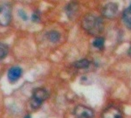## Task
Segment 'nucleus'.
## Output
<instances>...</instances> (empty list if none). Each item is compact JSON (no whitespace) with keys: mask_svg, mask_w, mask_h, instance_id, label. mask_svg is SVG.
Returning <instances> with one entry per match:
<instances>
[{"mask_svg":"<svg viewBox=\"0 0 131 118\" xmlns=\"http://www.w3.org/2000/svg\"><path fill=\"white\" fill-rule=\"evenodd\" d=\"M18 15L20 16V18H22L23 20H27L26 13L25 12V10H18Z\"/></svg>","mask_w":131,"mask_h":118,"instance_id":"nucleus-15","label":"nucleus"},{"mask_svg":"<svg viewBox=\"0 0 131 118\" xmlns=\"http://www.w3.org/2000/svg\"><path fill=\"white\" fill-rule=\"evenodd\" d=\"M78 9H79V5L77 3H70L67 5L66 7V13H67V17H68L70 19L75 18V16L77 15Z\"/></svg>","mask_w":131,"mask_h":118,"instance_id":"nucleus-8","label":"nucleus"},{"mask_svg":"<svg viewBox=\"0 0 131 118\" xmlns=\"http://www.w3.org/2000/svg\"><path fill=\"white\" fill-rule=\"evenodd\" d=\"M12 20V9L9 5H0V26H6Z\"/></svg>","mask_w":131,"mask_h":118,"instance_id":"nucleus-3","label":"nucleus"},{"mask_svg":"<svg viewBox=\"0 0 131 118\" xmlns=\"http://www.w3.org/2000/svg\"><path fill=\"white\" fill-rule=\"evenodd\" d=\"M31 20L34 21V22H39L40 20V16H39V12H35L31 16Z\"/></svg>","mask_w":131,"mask_h":118,"instance_id":"nucleus-14","label":"nucleus"},{"mask_svg":"<svg viewBox=\"0 0 131 118\" xmlns=\"http://www.w3.org/2000/svg\"><path fill=\"white\" fill-rule=\"evenodd\" d=\"M128 54H129V55L131 56V46H130V47H129V49H128Z\"/></svg>","mask_w":131,"mask_h":118,"instance_id":"nucleus-16","label":"nucleus"},{"mask_svg":"<svg viewBox=\"0 0 131 118\" xmlns=\"http://www.w3.org/2000/svg\"><path fill=\"white\" fill-rule=\"evenodd\" d=\"M81 25L84 30L94 36H97L100 34L104 28L102 19L95 15H92V14H88L84 17Z\"/></svg>","mask_w":131,"mask_h":118,"instance_id":"nucleus-1","label":"nucleus"},{"mask_svg":"<svg viewBox=\"0 0 131 118\" xmlns=\"http://www.w3.org/2000/svg\"><path fill=\"white\" fill-rule=\"evenodd\" d=\"M104 42L105 40L102 37H96L93 41V46L98 49H102L104 46Z\"/></svg>","mask_w":131,"mask_h":118,"instance_id":"nucleus-12","label":"nucleus"},{"mask_svg":"<svg viewBox=\"0 0 131 118\" xmlns=\"http://www.w3.org/2000/svg\"><path fill=\"white\" fill-rule=\"evenodd\" d=\"M8 54V46L5 44L0 43V60L5 59Z\"/></svg>","mask_w":131,"mask_h":118,"instance_id":"nucleus-13","label":"nucleus"},{"mask_svg":"<svg viewBox=\"0 0 131 118\" xmlns=\"http://www.w3.org/2000/svg\"><path fill=\"white\" fill-rule=\"evenodd\" d=\"M90 64H91V62L88 60H86V59H82V60L75 61L73 64V66L79 69H85V68H88V67L90 66Z\"/></svg>","mask_w":131,"mask_h":118,"instance_id":"nucleus-10","label":"nucleus"},{"mask_svg":"<svg viewBox=\"0 0 131 118\" xmlns=\"http://www.w3.org/2000/svg\"><path fill=\"white\" fill-rule=\"evenodd\" d=\"M23 70L20 67H12L8 71V79L10 82H15L21 77Z\"/></svg>","mask_w":131,"mask_h":118,"instance_id":"nucleus-7","label":"nucleus"},{"mask_svg":"<svg viewBox=\"0 0 131 118\" xmlns=\"http://www.w3.org/2000/svg\"><path fill=\"white\" fill-rule=\"evenodd\" d=\"M49 97V94H48L47 90L45 88H35L32 92V97L31 100V106L32 109H37L41 106V104L47 100Z\"/></svg>","mask_w":131,"mask_h":118,"instance_id":"nucleus-2","label":"nucleus"},{"mask_svg":"<svg viewBox=\"0 0 131 118\" xmlns=\"http://www.w3.org/2000/svg\"><path fill=\"white\" fill-rule=\"evenodd\" d=\"M25 118H31V115H25Z\"/></svg>","mask_w":131,"mask_h":118,"instance_id":"nucleus-17","label":"nucleus"},{"mask_svg":"<svg viewBox=\"0 0 131 118\" xmlns=\"http://www.w3.org/2000/svg\"><path fill=\"white\" fill-rule=\"evenodd\" d=\"M122 20L124 25L128 29H131V5L123 12L122 14Z\"/></svg>","mask_w":131,"mask_h":118,"instance_id":"nucleus-9","label":"nucleus"},{"mask_svg":"<svg viewBox=\"0 0 131 118\" xmlns=\"http://www.w3.org/2000/svg\"><path fill=\"white\" fill-rule=\"evenodd\" d=\"M73 114L77 118H93L94 112L92 109L84 105H78L74 109Z\"/></svg>","mask_w":131,"mask_h":118,"instance_id":"nucleus-4","label":"nucleus"},{"mask_svg":"<svg viewBox=\"0 0 131 118\" xmlns=\"http://www.w3.org/2000/svg\"><path fill=\"white\" fill-rule=\"evenodd\" d=\"M46 37H47V39H49L51 42L56 43V42H58L60 40V34L57 31H50L46 33Z\"/></svg>","mask_w":131,"mask_h":118,"instance_id":"nucleus-11","label":"nucleus"},{"mask_svg":"<svg viewBox=\"0 0 131 118\" xmlns=\"http://www.w3.org/2000/svg\"><path fill=\"white\" fill-rule=\"evenodd\" d=\"M118 12V5L115 3H108L102 10V16L106 18H114Z\"/></svg>","mask_w":131,"mask_h":118,"instance_id":"nucleus-5","label":"nucleus"},{"mask_svg":"<svg viewBox=\"0 0 131 118\" xmlns=\"http://www.w3.org/2000/svg\"><path fill=\"white\" fill-rule=\"evenodd\" d=\"M102 118H122V113L117 107L109 106L103 111Z\"/></svg>","mask_w":131,"mask_h":118,"instance_id":"nucleus-6","label":"nucleus"}]
</instances>
